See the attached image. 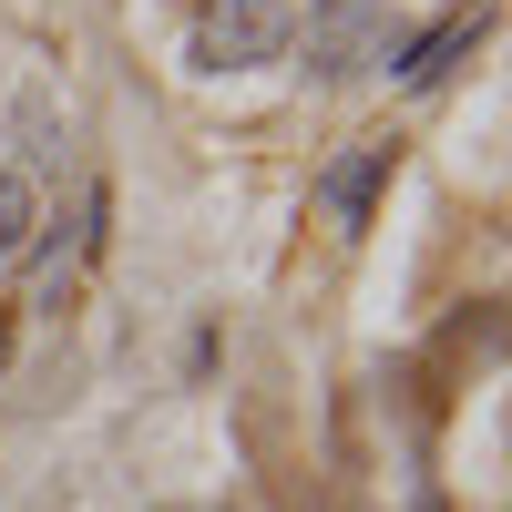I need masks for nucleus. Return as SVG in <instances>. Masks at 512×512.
Here are the masks:
<instances>
[{"label":"nucleus","instance_id":"f257e3e1","mask_svg":"<svg viewBox=\"0 0 512 512\" xmlns=\"http://www.w3.org/2000/svg\"><path fill=\"white\" fill-rule=\"evenodd\" d=\"M297 52V0H205L185 31L195 72H267Z\"/></svg>","mask_w":512,"mask_h":512},{"label":"nucleus","instance_id":"f03ea898","mask_svg":"<svg viewBox=\"0 0 512 512\" xmlns=\"http://www.w3.org/2000/svg\"><path fill=\"white\" fill-rule=\"evenodd\" d=\"M297 41H308L318 82H359V72H379L400 52V21H390V0H308Z\"/></svg>","mask_w":512,"mask_h":512},{"label":"nucleus","instance_id":"7ed1b4c3","mask_svg":"<svg viewBox=\"0 0 512 512\" xmlns=\"http://www.w3.org/2000/svg\"><path fill=\"white\" fill-rule=\"evenodd\" d=\"M492 11H502V0H461L451 21H431L420 41H400V52H390V72L410 82V93H441V82H451L461 62H472V41L492 31Z\"/></svg>","mask_w":512,"mask_h":512},{"label":"nucleus","instance_id":"20e7f679","mask_svg":"<svg viewBox=\"0 0 512 512\" xmlns=\"http://www.w3.org/2000/svg\"><path fill=\"white\" fill-rule=\"evenodd\" d=\"M390 144H359V154H338L328 175H318V205H328V226L338 236H369V216H379V185H390Z\"/></svg>","mask_w":512,"mask_h":512},{"label":"nucleus","instance_id":"39448f33","mask_svg":"<svg viewBox=\"0 0 512 512\" xmlns=\"http://www.w3.org/2000/svg\"><path fill=\"white\" fill-rule=\"evenodd\" d=\"M31 236H41V195L21 164H0V256H31Z\"/></svg>","mask_w":512,"mask_h":512},{"label":"nucleus","instance_id":"423d86ee","mask_svg":"<svg viewBox=\"0 0 512 512\" xmlns=\"http://www.w3.org/2000/svg\"><path fill=\"white\" fill-rule=\"evenodd\" d=\"M11 134H21V164H62V123H52V93H21V103H11Z\"/></svg>","mask_w":512,"mask_h":512},{"label":"nucleus","instance_id":"0eeeda50","mask_svg":"<svg viewBox=\"0 0 512 512\" xmlns=\"http://www.w3.org/2000/svg\"><path fill=\"white\" fill-rule=\"evenodd\" d=\"M0 359H11V318H0Z\"/></svg>","mask_w":512,"mask_h":512}]
</instances>
